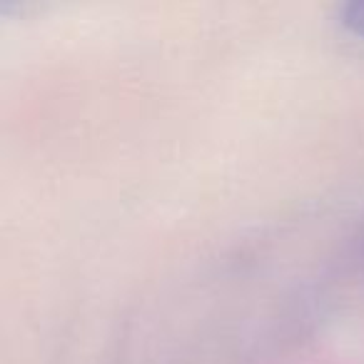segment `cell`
Masks as SVG:
<instances>
[{
	"instance_id": "6da1fadb",
	"label": "cell",
	"mask_w": 364,
	"mask_h": 364,
	"mask_svg": "<svg viewBox=\"0 0 364 364\" xmlns=\"http://www.w3.org/2000/svg\"><path fill=\"white\" fill-rule=\"evenodd\" d=\"M339 23L344 31H349L352 36L364 38V0H352L347 6H342L339 11Z\"/></svg>"
}]
</instances>
